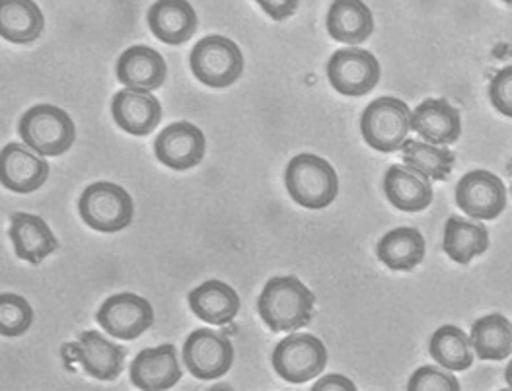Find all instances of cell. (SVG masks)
<instances>
[{
	"label": "cell",
	"instance_id": "cell-1",
	"mask_svg": "<svg viewBox=\"0 0 512 391\" xmlns=\"http://www.w3.org/2000/svg\"><path fill=\"white\" fill-rule=\"evenodd\" d=\"M314 294L296 277H275L263 286L257 310L263 323L279 331H296L312 320Z\"/></svg>",
	"mask_w": 512,
	"mask_h": 391
},
{
	"label": "cell",
	"instance_id": "cell-2",
	"mask_svg": "<svg viewBox=\"0 0 512 391\" xmlns=\"http://www.w3.org/2000/svg\"><path fill=\"white\" fill-rule=\"evenodd\" d=\"M285 183L294 203L320 211L330 207L339 193V178L328 160L316 154L294 156L285 174Z\"/></svg>",
	"mask_w": 512,
	"mask_h": 391
},
{
	"label": "cell",
	"instance_id": "cell-3",
	"mask_svg": "<svg viewBox=\"0 0 512 391\" xmlns=\"http://www.w3.org/2000/svg\"><path fill=\"white\" fill-rule=\"evenodd\" d=\"M78 213L84 224L92 230L115 234L133 222L135 203L121 185L98 181L86 187L80 195Z\"/></svg>",
	"mask_w": 512,
	"mask_h": 391
},
{
	"label": "cell",
	"instance_id": "cell-4",
	"mask_svg": "<svg viewBox=\"0 0 512 391\" xmlns=\"http://www.w3.org/2000/svg\"><path fill=\"white\" fill-rule=\"evenodd\" d=\"M20 137L39 156H61L73 146L76 129L65 109L41 104L24 113Z\"/></svg>",
	"mask_w": 512,
	"mask_h": 391
},
{
	"label": "cell",
	"instance_id": "cell-5",
	"mask_svg": "<svg viewBox=\"0 0 512 391\" xmlns=\"http://www.w3.org/2000/svg\"><path fill=\"white\" fill-rule=\"evenodd\" d=\"M411 119V109L400 98H378L366 107L361 117V133L374 150L384 154L398 152L411 131Z\"/></svg>",
	"mask_w": 512,
	"mask_h": 391
},
{
	"label": "cell",
	"instance_id": "cell-6",
	"mask_svg": "<svg viewBox=\"0 0 512 391\" xmlns=\"http://www.w3.org/2000/svg\"><path fill=\"white\" fill-rule=\"evenodd\" d=\"M189 63L195 78L211 88H226L244 72V55L240 47L224 36L201 39L193 47Z\"/></svg>",
	"mask_w": 512,
	"mask_h": 391
},
{
	"label": "cell",
	"instance_id": "cell-7",
	"mask_svg": "<svg viewBox=\"0 0 512 391\" xmlns=\"http://www.w3.org/2000/svg\"><path fill=\"white\" fill-rule=\"evenodd\" d=\"M328 364L326 345L308 333L285 337L273 351V368L289 384H306L318 378Z\"/></svg>",
	"mask_w": 512,
	"mask_h": 391
},
{
	"label": "cell",
	"instance_id": "cell-8",
	"mask_svg": "<svg viewBox=\"0 0 512 391\" xmlns=\"http://www.w3.org/2000/svg\"><path fill=\"white\" fill-rule=\"evenodd\" d=\"M328 78L331 86L343 96H366L380 80V63L365 49H339L331 55Z\"/></svg>",
	"mask_w": 512,
	"mask_h": 391
},
{
	"label": "cell",
	"instance_id": "cell-9",
	"mask_svg": "<svg viewBox=\"0 0 512 391\" xmlns=\"http://www.w3.org/2000/svg\"><path fill=\"white\" fill-rule=\"evenodd\" d=\"M183 362L195 378L217 380L232 368L234 347L211 329H197L185 339Z\"/></svg>",
	"mask_w": 512,
	"mask_h": 391
},
{
	"label": "cell",
	"instance_id": "cell-10",
	"mask_svg": "<svg viewBox=\"0 0 512 391\" xmlns=\"http://www.w3.org/2000/svg\"><path fill=\"white\" fill-rule=\"evenodd\" d=\"M96 320L111 337L133 341L152 327L154 310L147 298L133 292H121L102 304Z\"/></svg>",
	"mask_w": 512,
	"mask_h": 391
},
{
	"label": "cell",
	"instance_id": "cell-11",
	"mask_svg": "<svg viewBox=\"0 0 512 391\" xmlns=\"http://www.w3.org/2000/svg\"><path fill=\"white\" fill-rule=\"evenodd\" d=\"M458 207L476 220H495L507 207L503 179L487 170H474L456 185Z\"/></svg>",
	"mask_w": 512,
	"mask_h": 391
},
{
	"label": "cell",
	"instance_id": "cell-12",
	"mask_svg": "<svg viewBox=\"0 0 512 391\" xmlns=\"http://www.w3.org/2000/svg\"><path fill=\"white\" fill-rule=\"evenodd\" d=\"M205 146V135L199 127L191 123H174L158 135L154 152L156 158L170 170L185 172L201 164Z\"/></svg>",
	"mask_w": 512,
	"mask_h": 391
},
{
	"label": "cell",
	"instance_id": "cell-13",
	"mask_svg": "<svg viewBox=\"0 0 512 391\" xmlns=\"http://www.w3.org/2000/svg\"><path fill=\"white\" fill-rule=\"evenodd\" d=\"M67 353H73L84 366L86 374L102 382H113L119 378L127 355L121 345L111 343L98 331H84L76 343L67 347Z\"/></svg>",
	"mask_w": 512,
	"mask_h": 391
},
{
	"label": "cell",
	"instance_id": "cell-14",
	"mask_svg": "<svg viewBox=\"0 0 512 391\" xmlns=\"http://www.w3.org/2000/svg\"><path fill=\"white\" fill-rule=\"evenodd\" d=\"M182 378L176 347L166 343L141 351L131 364V382L135 388L162 391L174 388Z\"/></svg>",
	"mask_w": 512,
	"mask_h": 391
},
{
	"label": "cell",
	"instance_id": "cell-15",
	"mask_svg": "<svg viewBox=\"0 0 512 391\" xmlns=\"http://www.w3.org/2000/svg\"><path fill=\"white\" fill-rule=\"evenodd\" d=\"M111 113L115 123L129 135L147 137L162 119V106L158 98L147 90L125 88L115 94L111 102Z\"/></svg>",
	"mask_w": 512,
	"mask_h": 391
},
{
	"label": "cell",
	"instance_id": "cell-16",
	"mask_svg": "<svg viewBox=\"0 0 512 391\" xmlns=\"http://www.w3.org/2000/svg\"><path fill=\"white\" fill-rule=\"evenodd\" d=\"M49 178V164L28 144L2 148V185L14 193L37 191Z\"/></svg>",
	"mask_w": 512,
	"mask_h": 391
},
{
	"label": "cell",
	"instance_id": "cell-17",
	"mask_svg": "<svg viewBox=\"0 0 512 391\" xmlns=\"http://www.w3.org/2000/svg\"><path fill=\"white\" fill-rule=\"evenodd\" d=\"M384 191L388 201L403 213H421L433 203V185L425 174L411 166H390L384 178Z\"/></svg>",
	"mask_w": 512,
	"mask_h": 391
},
{
	"label": "cell",
	"instance_id": "cell-18",
	"mask_svg": "<svg viewBox=\"0 0 512 391\" xmlns=\"http://www.w3.org/2000/svg\"><path fill=\"white\" fill-rule=\"evenodd\" d=\"M411 129L425 143L444 144L456 143L462 135V117L460 111L446 100L429 98L419 104L413 111Z\"/></svg>",
	"mask_w": 512,
	"mask_h": 391
},
{
	"label": "cell",
	"instance_id": "cell-19",
	"mask_svg": "<svg viewBox=\"0 0 512 391\" xmlns=\"http://www.w3.org/2000/svg\"><path fill=\"white\" fill-rule=\"evenodd\" d=\"M10 240L18 259L28 261L30 265H41L45 257L59 249V240L55 238L53 230L36 214H12Z\"/></svg>",
	"mask_w": 512,
	"mask_h": 391
},
{
	"label": "cell",
	"instance_id": "cell-20",
	"mask_svg": "<svg viewBox=\"0 0 512 391\" xmlns=\"http://www.w3.org/2000/svg\"><path fill=\"white\" fill-rule=\"evenodd\" d=\"M152 34L166 45H182L197 30V14L187 0H156L148 10Z\"/></svg>",
	"mask_w": 512,
	"mask_h": 391
},
{
	"label": "cell",
	"instance_id": "cell-21",
	"mask_svg": "<svg viewBox=\"0 0 512 391\" xmlns=\"http://www.w3.org/2000/svg\"><path fill=\"white\" fill-rule=\"evenodd\" d=\"M166 74L168 67L164 57L145 45L129 47L117 63V78L133 90L152 92L164 84Z\"/></svg>",
	"mask_w": 512,
	"mask_h": 391
},
{
	"label": "cell",
	"instance_id": "cell-22",
	"mask_svg": "<svg viewBox=\"0 0 512 391\" xmlns=\"http://www.w3.org/2000/svg\"><path fill=\"white\" fill-rule=\"evenodd\" d=\"M189 308L205 323L226 325L240 312V296L222 281H207L189 292Z\"/></svg>",
	"mask_w": 512,
	"mask_h": 391
},
{
	"label": "cell",
	"instance_id": "cell-23",
	"mask_svg": "<svg viewBox=\"0 0 512 391\" xmlns=\"http://www.w3.org/2000/svg\"><path fill=\"white\" fill-rule=\"evenodd\" d=\"M330 36L345 45H361L374 32V16L365 0H333L328 12Z\"/></svg>",
	"mask_w": 512,
	"mask_h": 391
},
{
	"label": "cell",
	"instance_id": "cell-24",
	"mask_svg": "<svg viewBox=\"0 0 512 391\" xmlns=\"http://www.w3.org/2000/svg\"><path fill=\"white\" fill-rule=\"evenodd\" d=\"M45 28V18L34 0H0V34L18 45L36 41Z\"/></svg>",
	"mask_w": 512,
	"mask_h": 391
},
{
	"label": "cell",
	"instance_id": "cell-25",
	"mask_svg": "<svg viewBox=\"0 0 512 391\" xmlns=\"http://www.w3.org/2000/svg\"><path fill=\"white\" fill-rule=\"evenodd\" d=\"M489 248V232L481 222L450 216L444 226V251L458 265H468Z\"/></svg>",
	"mask_w": 512,
	"mask_h": 391
},
{
	"label": "cell",
	"instance_id": "cell-26",
	"mask_svg": "<svg viewBox=\"0 0 512 391\" xmlns=\"http://www.w3.org/2000/svg\"><path fill=\"white\" fill-rule=\"evenodd\" d=\"M427 244L419 230L415 228H396L388 232L378 248V259L392 271H411L425 259Z\"/></svg>",
	"mask_w": 512,
	"mask_h": 391
},
{
	"label": "cell",
	"instance_id": "cell-27",
	"mask_svg": "<svg viewBox=\"0 0 512 391\" xmlns=\"http://www.w3.org/2000/svg\"><path fill=\"white\" fill-rule=\"evenodd\" d=\"M429 353L450 372H464L474 364L472 339L456 325H442L431 337Z\"/></svg>",
	"mask_w": 512,
	"mask_h": 391
},
{
	"label": "cell",
	"instance_id": "cell-28",
	"mask_svg": "<svg viewBox=\"0 0 512 391\" xmlns=\"http://www.w3.org/2000/svg\"><path fill=\"white\" fill-rule=\"evenodd\" d=\"M470 339L481 360H505L512 355V323L501 314L477 320Z\"/></svg>",
	"mask_w": 512,
	"mask_h": 391
},
{
	"label": "cell",
	"instance_id": "cell-29",
	"mask_svg": "<svg viewBox=\"0 0 512 391\" xmlns=\"http://www.w3.org/2000/svg\"><path fill=\"white\" fill-rule=\"evenodd\" d=\"M403 164L425 174L429 179L444 181L456 164V156L439 144L407 139L402 146Z\"/></svg>",
	"mask_w": 512,
	"mask_h": 391
},
{
	"label": "cell",
	"instance_id": "cell-30",
	"mask_svg": "<svg viewBox=\"0 0 512 391\" xmlns=\"http://www.w3.org/2000/svg\"><path fill=\"white\" fill-rule=\"evenodd\" d=\"M34 323L30 302L18 294L0 296V333L4 337H20Z\"/></svg>",
	"mask_w": 512,
	"mask_h": 391
},
{
	"label": "cell",
	"instance_id": "cell-31",
	"mask_svg": "<svg viewBox=\"0 0 512 391\" xmlns=\"http://www.w3.org/2000/svg\"><path fill=\"white\" fill-rule=\"evenodd\" d=\"M409 391H458L460 382L450 374L446 368H437V366H421L415 370V374L407 382Z\"/></svg>",
	"mask_w": 512,
	"mask_h": 391
},
{
	"label": "cell",
	"instance_id": "cell-32",
	"mask_svg": "<svg viewBox=\"0 0 512 391\" xmlns=\"http://www.w3.org/2000/svg\"><path fill=\"white\" fill-rule=\"evenodd\" d=\"M489 98L499 113L512 119V65L493 76L489 86Z\"/></svg>",
	"mask_w": 512,
	"mask_h": 391
},
{
	"label": "cell",
	"instance_id": "cell-33",
	"mask_svg": "<svg viewBox=\"0 0 512 391\" xmlns=\"http://www.w3.org/2000/svg\"><path fill=\"white\" fill-rule=\"evenodd\" d=\"M256 2L267 12L269 18L277 22L291 18L298 10V0H256Z\"/></svg>",
	"mask_w": 512,
	"mask_h": 391
},
{
	"label": "cell",
	"instance_id": "cell-34",
	"mask_svg": "<svg viewBox=\"0 0 512 391\" xmlns=\"http://www.w3.org/2000/svg\"><path fill=\"white\" fill-rule=\"evenodd\" d=\"M312 390L314 391H326V390H343V391H353L357 390V386L349 380V378H345V376H341V374H330V376H326V378H322V380H318L314 386H312Z\"/></svg>",
	"mask_w": 512,
	"mask_h": 391
},
{
	"label": "cell",
	"instance_id": "cell-35",
	"mask_svg": "<svg viewBox=\"0 0 512 391\" xmlns=\"http://www.w3.org/2000/svg\"><path fill=\"white\" fill-rule=\"evenodd\" d=\"M505 378H507V384L512 388V360L509 362V366H507V374H505Z\"/></svg>",
	"mask_w": 512,
	"mask_h": 391
},
{
	"label": "cell",
	"instance_id": "cell-36",
	"mask_svg": "<svg viewBox=\"0 0 512 391\" xmlns=\"http://www.w3.org/2000/svg\"><path fill=\"white\" fill-rule=\"evenodd\" d=\"M503 2H507V4H512V0H503Z\"/></svg>",
	"mask_w": 512,
	"mask_h": 391
}]
</instances>
